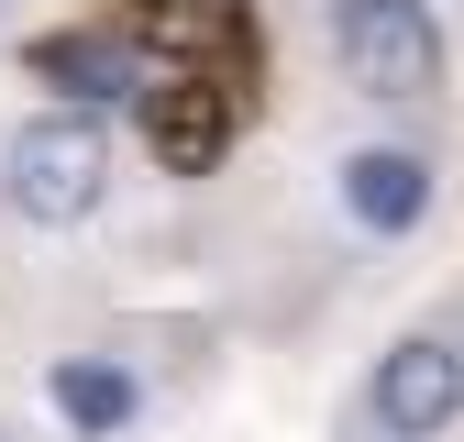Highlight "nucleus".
I'll list each match as a JSON object with an SVG mask.
<instances>
[{
	"label": "nucleus",
	"instance_id": "1",
	"mask_svg": "<svg viewBox=\"0 0 464 442\" xmlns=\"http://www.w3.org/2000/svg\"><path fill=\"white\" fill-rule=\"evenodd\" d=\"M100 188H111L100 110H34V122L0 144V199H12L23 221H44V233H78V221L100 210Z\"/></svg>",
	"mask_w": 464,
	"mask_h": 442
},
{
	"label": "nucleus",
	"instance_id": "2",
	"mask_svg": "<svg viewBox=\"0 0 464 442\" xmlns=\"http://www.w3.org/2000/svg\"><path fill=\"white\" fill-rule=\"evenodd\" d=\"M332 55H343V78H354L365 100H387V110H410V100L442 89L431 0H332Z\"/></svg>",
	"mask_w": 464,
	"mask_h": 442
},
{
	"label": "nucleus",
	"instance_id": "3",
	"mask_svg": "<svg viewBox=\"0 0 464 442\" xmlns=\"http://www.w3.org/2000/svg\"><path fill=\"white\" fill-rule=\"evenodd\" d=\"M133 110H144V144H155L166 178H210V166L232 155V78H210V67H166V78H144Z\"/></svg>",
	"mask_w": 464,
	"mask_h": 442
},
{
	"label": "nucleus",
	"instance_id": "4",
	"mask_svg": "<svg viewBox=\"0 0 464 442\" xmlns=\"http://www.w3.org/2000/svg\"><path fill=\"white\" fill-rule=\"evenodd\" d=\"M365 409L387 442H431L464 420V343H442V332H410V343H387L376 354V387H365Z\"/></svg>",
	"mask_w": 464,
	"mask_h": 442
},
{
	"label": "nucleus",
	"instance_id": "5",
	"mask_svg": "<svg viewBox=\"0 0 464 442\" xmlns=\"http://www.w3.org/2000/svg\"><path fill=\"white\" fill-rule=\"evenodd\" d=\"M332 178H343V210H354L365 233H420V221H431V166H420V155H398V144L343 155Z\"/></svg>",
	"mask_w": 464,
	"mask_h": 442
},
{
	"label": "nucleus",
	"instance_id": "6",
	"mask_svg": "<svg viewBox=\"0 0 464 442\" xmlns=\"http://www.w3.org/2000/svg\"><path fill=\"white\" fill-rule=\"evenodd\" d=\"M34 67L67 89L78 110H111V100H133V89H144V67H133V44H122V34H55Z\"/></svg>",
	"mask_w": 464,
	"mask_h": 442
},
{
	"label": "nucleus",
	"instance_id": "7",
	"mask_svg": "<svg viewBox=\"0 0 464 442\" xmlns=\"http://www.w3.org/2000/svg\"><path fill=\"white\" fill-rule=\"evenodd\" d=\"M55 409H67V431H122L133 420V376L122 365H100V354H78V365H55Z\"/></svg>",
	"mask_w": 464,
	"mask_h": 442
},
{
	"label": "nucleus",
	"instance_id": "8",
	"mask_svg": "<svg viewBox=\"0 0 464 442\" xmlns=\"http://www.w3.org/2000/svg\"><path fill=\"white\" fill-rule=\"evenodd\" d=\"M133 12H210V0H133Z\"/></svg>",
	"mask_w": 464,
	"mask_h": 442
}]
</instances>
